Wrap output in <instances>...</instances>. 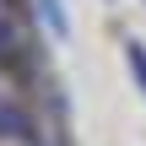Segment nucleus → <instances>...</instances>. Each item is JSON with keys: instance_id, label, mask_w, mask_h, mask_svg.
Returning <instances> with one entry per match:
<instances>
[{"instance_id": "nucleus-3", "label": "nucleus", "mask_w": 146, "mask_h": 146, "mask_svg": "<svg viewBox=\"0 0 146 146\" xmlns=\"http://www.w3.org/2000/svg\"><path fill=\"white\" fill-rule=\"evenodd\" d=\"M38 11L49 16V33H60V38L70 33V16H65V5H60V0H38Z\"/></svg>"}, {"instance_id": "nucleus-4", "label": "nucleus", "mask_w": 146, "mask_h": 146, "mask_svg": "<svg viewBox=\"0 0 146 146\" xmlns=\"http://www.w3.org/2000/svg\"><path fill=\"white\" fill-rule=\"evenodd\" d=\"M130 70H135V81L146 92V43H130Z\"/></svg>"}, {"instance_id": "nucleus-1", "label": "nucleus", "mask_w": 146, "mask_h": 146, "mask_svg": "<svg viewBox=\"0 0 146 146\" xmlns=\"http://www.w3.org/2000/svg\"><path fill=\"white\" fill-rule=\"evenodd\" d=\"M0 65H22V33L11 22H0Z\"/></svg>"}, {"instance_id": "nucleus-2", "label": "nucleus", "mask_w": 146, "mask_h": 146, "mask_svg": "<svg viewBox=\"0 0 146 146\" xmlns=\"http://www.w3.org/2000/svg\"><path fill=\"white\" fill-rule=\"evenodd\" d=\"M0 135H16V141H27V135H33V125H27L16 108H0Z\"/></svg>"}]
</instances>
